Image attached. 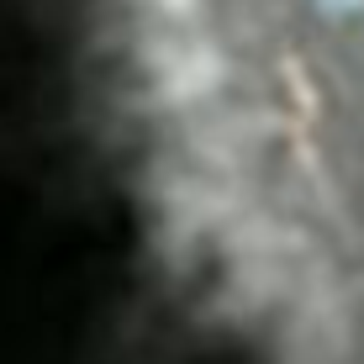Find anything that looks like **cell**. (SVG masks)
<instances>
[{"label": "cell", "instance_id": "1", "mask_svg": "<svg viewBox=\"0 0 364 364\" xmlns=\"http://www.w3.org/2000/svg\"><path fill=\"white\" fill-rule=\"evenodd\" d=\"M137 217L248 364H364V0H90Z\"/></svg>", "mask_w": 364, "mask_h": 364}]
</instances>
